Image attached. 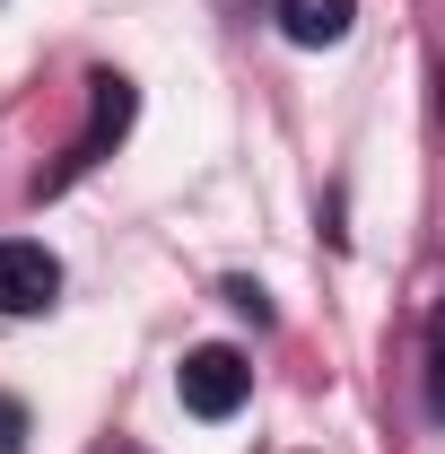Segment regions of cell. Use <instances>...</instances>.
I'll return each instance as SVG.
<instances>
[{
	"mask_svg": "<svg viewBox=\"0 0 445 454\" xmlns=\"http://www.w3.org/2000/svg\"><path fill=\"white\" fill-rule=\"evenodd\" d=\"M175 394H183V411H192V419H236V411H245V394H254V367H245L227 340H210V349H192V358H183Z\"/></svg>",
	"mask_w": 445,
	"mask_h": 454,
	"instance_id": "1",
	"label": "cell"
},
{
	"mask_svg": "<svg viewBox=\"0 0 445 454\" xmlns=\"http://www.w3.org/2000/svg\"><path fill=\"white\" fill-rule=\"evenodd\" d=\"M61 297V262L35 236H0V315H44Z\"/></svg>",
	"mask_w": 445,
	"mask_h": 454,
	"instance_id": "2",
	"label": "cell"
},
{
	"mask_svg": "<svg viewBox=\"0 0 445 454\" xmlns=\"http://www.w3.org/2000/svg\"><path fill=\"white\" fill-rule=\"evenodd\" d=\"M279 27L288 44H340L358 27V0H279Z\"/></svg>",
	"mask_w": 445,
	"mask_h": 454,
	"instance_id": "3",
	"label": "cell"
},
{
	"mask_svg": "<svg viewBox=\"0 0 445 454\" xmlns=\"http://www.w3.org/2000/svg\"><path fill=\"white\" fill-rule=\"evenodd\" d=\"M122 122H131V79L97 70V122H88V140H79V167H88L105 140H122Z\"/></svg>",
	"mask_w": 445,
	"mask_h": 454,
	"instance_id": "4",
	"label": "cell"
},
{
	"mask_svg": "<svg viewBox=\"0 0 445 454\" xmlns=\"http://www.w3.org/2000/svg\"><path fill=\"white\" fill-rule=\"evenodd\" d=\"M0 454H27V402L0 394Z\"/></svg>",
	"mask_w": 445,
	"mask_h": 454,
	"instance_id": "5",
	"label": "cell"
},
{
	"mask_svg": "<svg viewBox=\"0 0 445 454\" xmlns=\"http://www.w3.org/2000/svg\"><path fill=\"white\" fill-rule=\"evenodd\" d=\"M428 411L445 419V306H437V349H428Z\"/></svg>",
	"mask_w": 445,
	"mask_h": 454,
	"instance_id": "6",
	"label": "cell"
},
{
	"mask_svg": "<svg viewBox=\"0 0 445 454\" xmlns=\"http://www.w3.org/2000/svg\"><path fill=\"white\" fill-rule=\"evenodd\" d=\"M437 88H445V70H437Z\"/></svg>",
	"mask_w": 445,
	"mask_h": 454,
	"instance_id": "7",
	"label": "cell"
}]
</instances>
